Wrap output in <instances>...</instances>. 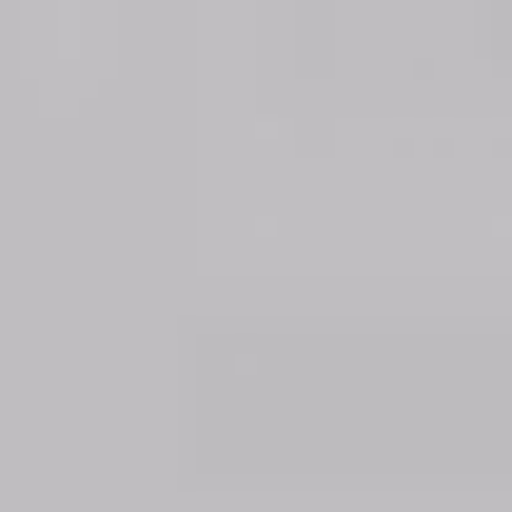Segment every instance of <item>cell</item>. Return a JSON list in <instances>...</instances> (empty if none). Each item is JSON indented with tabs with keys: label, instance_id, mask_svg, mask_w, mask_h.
Instances as JSON below:
<instances>
[]
</instances>
